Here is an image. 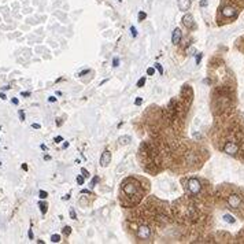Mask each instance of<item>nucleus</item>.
<instances>
[{"mask_svg": "<svg viewBox=\"0 0 244 244\" xmlns=\"http://www.w3.org/2000/svg\"><path fill=\"white\" fill-rule=\"evenodd\" d=\"M0 166H1V162H0Z\"/></svg>", "mask_w": 244, "mask_h": 244, "instance_id": "47", "label": "nucleus"}, {"mask_svg": "<svg viewBox=\"0 0 244 244\" xmlns=\"http://www.w3.org/2000/svg\"><path fill=\"white\" fill-rule=\"evenodd\" d=\"M200 60H202V54H200V52H199V54L196 55V63L199 65V63H200Z\"/></svg>", "mask_w": 244, "mask_h": 244, "instance_id": "28", "label": "nucleus"}, {"mask_svg": "<svg viewBox=\"0 0 244 244\" xmlns=\"http://www.w3.org/2000/svg\"><path fill=\"white\" fill-rule=\"evenodd\" d=\"M130 136H122V137H119V144L121 145H128V144L130 143Z\"/></svg>", "mask_w": 244, "mask_h": 244, "instance_id": "11", "label": "nucleus"}, {"mask_svg": "<svg viewBox=\"0 0 244 244\" xmlns=\"http://www.w3.org/2000/svg\"><path fill=\"white\" fill-rule=\"evenodd\" d=\"M155 69L159 71V74H163V67L159 65V63H155Z\"/></svg>", "mask_w": 244, "mask_h": 244, "instance_id": "21", "label": "nucleus"}, {"mask_svg": "<svg viewBox=\"0 0 244 244\" xmlns=\"http://www.w3.org/2000/svg\"><path fill=\"white\" fill-rule=\"evenodd\" d=\"M110 162H111V152H110L108 150H104L103 151V154H101V157H100V165L103 166V167H107Z\"/></svg>", "mask_w": 244, "mask_h": 244, "instance_id": "4", "label": "nucleus"}, {"mask_svg": "<svg viewBox=\"0 0 244 244\" xmlns=\"http://www.w3.org/2000/svg\"><path fill=\"white\" fill-rule=\"evenodd\" d=\"M228 204L232 207V208H237L240 204H241V199L239 198L237 195H231L228 198Z\"/></svg>", "mask_w": 244, "mask_h": 244, "instance_id": "6", "label": "nucleus"}, {"mask_svg": "<svg viewBox=\"0 0 244 244\" xmlns=\"http://www.w3.org/2000/svg\"><path fill=\"white\" fill-rule=\"evenodd\" d=\"M81 173H82V175H84L85 178H88V177H89V171H88L87 169H84V167L81 169Z\"/></svg>", "mask_w": 244, "mask_h": 244, "instance_id": "24", "label": "nucleus"}, {"mask_svg": "<svg viewBox=\"0 0 244 244\" xmlns=\"http://www.w3.org/2000/svg\"><path fill=\"white\" fill-rule=\"evenodd\" d=\"M84 178H85L84 175H78V177H77V184H78V185H82V184H84Z\"/></svg>", "mask_w": 244, "mask_h": 244, "instance_id": "20", "label": "nucleus"}, {"mask_svg": "<svg viewBox=\"0 0 244 244\" xmlns=\"http://www.w3.org/2000/svg\"><path fill=\"white\" fill-rule=\"evenodd\" d=\"M200 6H202V7L207 6V0H202V1H200Z\"/></svg>", "mask_w": 244, "mask_h": 244, "instance_id": "36", "label": "nucleus"}, {"mask_svg": "<svg viewBox=\"0 0 244 244\" xmlns=\"http://www.w3.org/2000/svg\"><path fill=\"white\" fill-rule=\"evenodd\" d=\"M70 217H71V219H75V218H77V215H75V211L73 210V208L70 210Z\"/></svg>", "mask_w": 244, "mask_h": 244, "instance_id": "27", "label": "nucleus"}, {"mask_svg": "<svg viewBox=\"0 0 244 244\" xmlns=\"http://www.w3.org/2000/svg\"><path fill=\"white\" fill-rule=\"evenodd\" d=\"M222 15L226 17V18H232V17L236 15V8H235V7H231V6L224 7V8H222Z\"/></svg>", "mask_w": 244, "mask_h": 244, "instance_id": "9", "label": "nucleus"}, {"mask_svg": "<svg viewBox=\"0 0 244 244\" xmlns=\"http://www.w3.org/2000/svg\"><path fill=\"white\" fill-rule=\"evenodd\" d=\"M81 194H88V195H89V194H91V191H89V189H82Z\"/></svg>", "mask_w": 244, "mask_h": 244, "instance_id": "39", "label": "nucleus"}, {"mask_svg": "<svg viewBox=\"0 0 244 244\" xmlns=\"http://www.w3.org/2000/svg\"><path fill=\"white\" fill-rule=\"evenodd\" d=\"M38 196H40V199H47L48 194H47L45 191H40V192H38Z\"/></svg>", "mask_w": 244, "mask_h": 244, "instance_id": "19", "label": "nucleus"}, {"mask_svg": "<svg viewBox=\"0 0 244 244\" xmlns=\"http://www.w3.org/2000/svg\"><path fill=\"white\" fill-rule=\"evenodd\" d=\"M11 101H13V104H15V106H18V103H19V100L17 99V97H13V99H11Z\"/></svg>", "mask_w": 244, "mask_h": 244, "instance_id": "32", "label": "nucleus"}, {"mask_svg": "<svg viewBox=\"0 0 244 244\" xmlns=\"http://www.w3.org/2000/svg\"><path fill=\"white\" fill-rule=\"evenodd\" d=\"M0 99H1V100H6L7 99V96L4 93H0Z\"/></svg>", "mask_w": 244, "mask_h": 244, "instance_id": "37", "label": "nucleus"}, {"mask_svg": "<svg viewBox=\"0 0 244 244\" xmlns=\"http://www.w3.org/2000/svg\"><path fill=\"white\" fill-rule=\"evenodd\" d=\"M51 241L52 243H59L60 241V235H52L51 236Z\"/></svg>", "mask_w": 244, "mask_h": 244, "instance_id": "14", "label": "nucleus"}, {"mask_svg": "<svg viewBox=\"0 0 244 244\" xmlns=\"http://www.w3.org/2000/svg\"><path fill=\"white\" fill-rule=\"evenodd\" d=\"M22 170L28 171V165H26V163H24V165H22Z\"/></svg>", "mask_w": 244, "mask_h": 244, "instance_id": "40", "label": "nucleus"}, {"mask_svg": "<svg viewBox=\"0 0 244 244\" xmlns=\"http://www.w3.org/2000/svg\"><path fill=\"white\" fill-rule=\"evenodd\" d=\"M62 233L65 235V236H69L70 233H71V228H70V226H65V228L62 229Z\"/></svg>", "mask_w": 244, "mask_h": 244, "instance_id": "16", "label": "nucleus"}, {"mask_svg": "<svg viewBox=\"0 0 244 244\" xmlns=\"http://www.w3.org/2000/svg\"><path fill=\"white\" fill-rule=\"evenodd\" d=\"M87 73H89V70H84V71H81V73H78V75L81 77V75H85Z\"/></svg>", "mask_w": 244, "mask_h": 244, "instance_id": "35", "label": "nucleus"}, {"mask_svg": "<svg viewBox=\"0 0 244 244\" xmlns=\"http://www.w3.org/2000/svg\"><path fill=\"white\" fill-rule=\"evenodd\" d=\"M130 32H132V36H133V37H136V36H137V30H136V28H134V26H132V28H130Z\"/></svg>", "mask_w": 244, "mask_h": 244, "instance_id": "26", "label": "nucleus"}, {"mask_svg": "<svg viewBox=\"0 0 244 244\" xmlns=\"http://www.w3.org/2000/svg\"><path fill=\"white\" fill-rule=\"evenodd\" d=\"M44 159H45V161H50L51 157H50V155H45V157H44Z\"/></svg>", "mask_w": 244, "mask_h": 244, "instance_id": "44", "label": "nucleus"}, {"mask_svg": "<svg viewBox=\"0 0 244 244\" xmlns=\"http://www.w3.org/2000/svg\"><path fill=\"white\" fill-rule=\"evenodd\" d=\"M147 18V14L144 13V11H140V13H138V17H137V19L138 21H140V22H141V21H144V19Z\"/></svg>", "mask_w": 244, "mask_h": 244, "instance_id": "17", "label": "nucleus"}, {"mask_svg": "<svg viewBox=\"0 0 244 244\" xmlns=\"http://www.w3.org/2000/svg\"><path fill=\"white\" fill-rule=\"evenodd\" d=\"M28 236H29V239H30V240H33V232H32V229H29V232H28Z\"/></svg>", "mask_w": 244, "mask_h": 244, "instance_id": "34", "label": "nucleus"}, {"mask_svg": "<svg viewBox=\"0 0 244 244\" xmlns=\"http://www.w3.org/2000/svg\"><path fill=\"white\" fill-rule=\"evenodd\" d=\"M38 207H40V210H41V214H43V215L47 213V210H48L47 203H44V202H40V203H38Z\"/></svg>", "mask_w": 244, "mask_h": 244, "instance_id": "12", "label": "nucleus"}, {"mask_svg": "<svg viewBox=\"0 0 244 244\" xmlns=\"http://www.w3.org/2000/svg\"><path fill=\"white\" fill-rule=\"evenodd\" d=\"M188 191L191 192L192 195H198L202 189V185H200V181L199 180H196V178H191L189 181H188Z\"/></svg>", "mask_w": 244, "mask_h": 244, "instance_id": "1", "label": "nucleus"}, {"mask_svg": "<svg viewBox=\"0 0 244 244\" xmlns=\"http://www.w3.org/2000/svg\"><path fill=\"white\" fill-rule=\"evenodd\" d=\"M144 84H145V77H141V78L137 81V87L141 88V87H144Z\"/></svg>", "mask_w": 244, "mask_h": 244, "instance_id": "18", "label": "nucleus"}, {"mask_svg": "<svg viewBox=\"0 0 244 244\" xmlns=\"http://www.w3.org/2000/svg\"><path fill=\"white\" fill-rule=\"evenodd\" d=\"M56 125H58V126H60V125H62V121H60V118H58V121H56Z\"/></svg>", "mask_w": 244, "mask_h": 244, "instance_id": "41", "label": "nucleus"}, {"mask_svg": "<svg viewBox=\"0 0 244 244\" xmlns=\"http://www.w3.org/2000/svg\"><path fill=\"white\" fill-rule=\"evenodd\" d=\"M99 180H100V178H99V175H95L93 178H92V181H91V184H89V185H91L92 188L96 187V184L99 182Z\"/></svg>", "mask_w": 244, "mask_h": 244, "instance_id": "15", "label": "nucleus"}, {"mask_svg": "<svg viewBox=\"0 0 244 244\" xmlns=\"http://www.w3.org/2000/svg\"><path fill=\"white\" fill-rule=\"evenodd\" d=\"M113 66H114V67H118V66H119V59H118V58H114V59H113Z\"/></svg>", "mask_w": 244, "mask_h": 244, "instance_id": "25", "label": "nucleus"}, {"mask_svg": "<svg viewBox=\"0 0 244 244\" xmlns=\"http://www.w3.org/2000/svg\"><path fill=\"white\" fill-rule=\"evenodd\" d=\"M177 1H178L180 10H182V11H187L188 8L191 7V0H177Z\"/></svg>", "mask_w": 244, "mask_h": 244, "instance_id": "10", "label": "nucleus"}, {"mask_svg": "<svg viewBox=\"0 0 244 244\" xmlns=\"http://www.w3.org/2000/svg\"><path fill=\"white\" fill-rule=\"evenodd\" d=\"M124 192H125L128 196H133L138 192V185L136 182H126L124 185Z\"/></svg>", "mask_w": 244, "mask_h": 244, "instance_id": "2", "label": "nucleus"}, {"mask_svg": "<svg viewBox=\"0 0 244 244\" xmlns=\"http://www.w3.org/2000/svg\"><path fill=\"white\" fill-rule=\"evenodd\" d=\"M181 38H182V32L178 29V28H175L174 30H173V34H171V43L173 44H177L181 41Z\"/></svg>", "mask_w": 244, "mask_h": 244, "instance_id": "8", "label": "nucleus"}, {"mask_svg": "<svg viewBox=\"0 0 244 244\" xmlns=\"http://www.w3.org/2000/svg\"><path fill=\"white\" fill-rule=\"evenodd\" d=\"M224 219H225L226 222H229V224H235V218L232 217L231 214H225V215H224Z\"/></svg>", "mask_w": 244, "mask_h": 244, "instance_id": "13", "label": "nucleus"}, {"mask_svg": "<svg viewBox=\"0 0 244 244\" xmlns=\"http://www.w3.org/2000/svg\"><path fill=\"white\" fill-rule=\"evenodd\" d=\"M134 103H136V106H140V104L143 103V99H141V97H137V99H136V101H134Z\"/></svg>", "mask_w": 244, "mask_h": 244, "instance_id": "31", "label": "nucleus"}, {"mask_svg": "<svg viewBox=\"0 0 244 244\" xmlns=\"http://www.w3.org/2000/svg\"><path fill=\"white\" fill-rule=\"evenodd\" d=\"M67 199H70V195H66V196H63V200H67Z\"/></svg>", "mask_w": 244, "mask_h": 244, "instance_id": "43", "label": "nucleus"}, {"mask_svg": "<svg viewBox=\"0 0 244 244\" xmlns=\"http://www.w3.org/2000/svg\"><path fill=\"white\" fill-rule=\"evenodd\" d=\"M8 89H10V87H8V85H7V87H3V91H8Z\"/></svg>", "mask_w": 244, "mask_h": 244, "instance_id": "46", "label": "nucleus"}, {"mask_svg": "<svg viewBox=\"0 0 244 244\" xmlns=\"http://www.w3.org/2000/svg\"><path fill=\"white\" fill-rule=\"evenodd\" d=\"M224 151H225L226 154H229V155H235V154L239 151V147H237V144H235V143H232V141H229V143L225 144Z\"/></svg>", "mask_w": 244, "mask_h": 244, "instance_id": "7", "label": "nucleus"}, {"mask_svg": "<svg viewBox=\"0 0 244 244\" xmlns=\"http://www.w3.org/2000/svg\"><path fill=\"white\" fill-rule=\"evenodd\" d=\"M22 96H25V97H28V96H30V92H22Z\"/></svg>", "mask_w": 244, "mask_h": 244, "instance_id": "38", "label": "nucleus"}, {"mask_svg": "<svg viewBox=\"0 0 244 244\" xmlns=\"http://www.w3.org/2000/svg\"><path fill=\"white\" fill-rule=\"evenodd\" d=\"M48 101H50V103H55V101H56V97H55V96H50V97H48Z\"/></svg>", "mask_w": 244, "mask_h": 244, "instance_id": "30", "label": "nucleus"}, {"mask_svg": "<svg viewBox=\"0 0 244 244\" xmlns=\"http://www.w3.org/2000/svg\"><path fill=\"white\" fill-rule=\"evenodd\" d=\"M182 24H184V26L188 28V29H194L195 28L194 17H192L191 14H185V15L182 17Z\"/></svg>", "mask_w": 244, "mask_h": 244, "instance_id": "5", "label": "nucleus"}, {"mask_svg": "<svg viewBox=\"0 0 244 244\" xmlns=\"http://www.w3.org/2000/svg\"><path fill=\"white\" fill-rule=\"evenodd\" d=\"M54 141H55V143H60V141H63V137H62V136H56Z\"/></svg>", "mask_w": 244, "mask_h": 244, "instance_id": "29", "label": "nucleus"}, {"mask_svg": "<svg viewBox=\"0 0 244 244\" xmlns=\"http://www.w3.org/2000/svg\"><path fill=\"white\" fill-rule=\"evenodd\" d=\"M147 74H148V75H154V74H155V69H154V67H148V69H147Z\"/></svg>", "mask_w": 244, "mask_h": 244, "instance_id": "22", "label": "nucleus"}, {"mask_svg": "<svg viewBox=\"0 0 244 244\" xmlns=\"http://www.w3.org/2000/svg\"><path fill=\"white\" fill-rule=\"evenodd\" d=\"M137 236L138 239H141V240H145V239H148L151 236V229L148 226H140L137 229Z\"/></svg>", "mask_w": 244, "mask_h": 244, "instance_id": "3", "label": "nucleus"}, {"mask_svg": "<svg viewBox=\"0 0 244 244\" xmlns=\"http://www.w3.org/2000/svg\"><path fill=\"white\" fill-rule=\"evenodd\" d=\"M69 147V143H63V148H67Z\"/></svg>", "mask_w": 244, "mask_h": 244, "instance_id": "45", "label": "nucleus"}, {"mask_svg": "<svg viewBox=\"0 0 244 244\" xmlns=\"http://www.w3.org/2000/svg\"><path fill=\"white\" fill-rule=\"evenodd\" d=\"M32 128L33 129H40L41 126H40V124H32Z\"/></svg>", "mask_w": 244, "mask_h": 244, "instance_id": "33", "label": "nucleus"}, {"mask_svg": "<svg viewBox=\"0 0 244 244\" xmlns=\"http://www.w3.org/2000/svg\"><path fill=\"white\" fill-rule=\"evenodd\" d=\"M41 150L47 151V145H45V144H41Z\"/></svg>", "mask_w": 244, "mask_h": 244, "instance_id": "42", "label": "nucleus"}, {"mask_svg": "<svg viewBox=\"0 0 244 244\" xmlns=\"http://www.w3.org/2000/svg\"><path fill=\"white\" fill-rule=\"evenodd\" d=\"M18 114H19V119H21V121L24 122V121H25V113H24L22 110H19V111H18Z\"/></svg>", "mask_w": 244, "mask_h": 244, "instance_id": "23", "label": "nucleus"}]
</instances>
